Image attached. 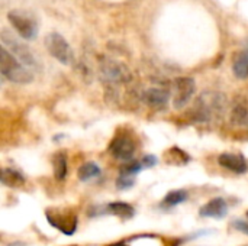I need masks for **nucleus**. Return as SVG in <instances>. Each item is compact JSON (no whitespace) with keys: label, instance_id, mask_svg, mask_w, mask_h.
I'll use <instances>...</instances> for the list:
<instances>
[{"label":"nucleus","instance_id":"obj_10","mask_svg":"<svg viewBox=\"0 0 248 246\" xmlns=\"http://www.w3.org/2000/svg\"><path fill=\"white\" fill-rule=\"evenodd\" d=\"M218 162L221 167L235 173V174H244L247 173L248 165L246 158L238 154H222L218 158Z\"/></svg>","mask_w":248,"mask_h":246},{"label":"nucleus","instance_id":"obj_22","mask_svg":"<svg viewBox=\"0 0 248 246\" xmlns=\"http://www.w3.org/2000/svg\"><path fill=\"white\" fill-rule=\"evenodd\" d=\"M110 246H125L124 244H115V245H110Z\"/></svg>","mask_w":248,"mask_h":246},{"label":"nucleus","instance_id":"obj_5","mask_svg":"<svg viewBox=\"0 0 248 246\" xmlns=\"http://www.w3.org/2000/svg\"><path fill=\"white\" fill-rule=\"evenodd\" d=\"M45 46L48 52L61 64L64 65H71L74 62V52L67 39L58 33V32H51L45 38Z\"/></svg>","mask_w":248,"mask_h":246},{"label":"nucleus","instance_id":"obj_16","mask_svg":"<svg viewBox=\"0 0 248 246\" xmlns=\"http://www.w3.org/2000/svg\"><path fill=\"white\" fill-rule=\"evenodd\" d=\"M187 200V193L185 190H174V191H170L164 200H163V206L164 207H174V206H179L182 203H185Z\"/></svg>","mask_w":248,"mask_h":246},{"label":"nucleus","instance_id":"obj_17","mask_svg":"<svg viewBox=\"0 0 248 246\" xmlns=\"http://www.w3.org/2000/svg\"><path fill=\"white\" fill-rule=\"evenodd\" d=\"M54 175L57 180H64L67 175V158L64 154H58L54 158Z\"/></svg>","mask_w":248,"mask_h":246},{"label":"nucleus","instance_id":"obj_18","mask_svg":"<svg viewBox=\"0 0 248 246\" xmlns=\"http://www.w3.org/2000/svg\"><path fill=\"white\" fill-rule=\"evenodd\" d=\"M232 120L238 125H244L248 122V110L247 106L244 103H238L235 104L234 107V112H232Z\"/></svg>","mask_w":248,"mask_h":246},{"label":"nucleus","instance_id":"obj_9","mask_svg":"<svg viewBox=\"0 0 248 246\" xmlns=\"http://www.w3.org/2000/svg\"><path fill=\"white\" fill-rule=\"evenodd\" d=\"M228 213V204L222 197H217L208 202L199 212L202 217H212V219H222Z\"/></svg>","mask_w":248,"mask_h":246},{"label":"nucleus","instance_id":"obj_23","mask_svg":"<svg viewBox=\"0 0 248 246\" xmlns=\"http://www.w3.org/2000/svg\"><path fill=\"white\" fill-rule=\"evenodd\" d=\"M247 216H248V212H247Z\"/></svg>","mask_w":248,"mask_h":246},{"label":"nucleus","instance_id":"obj_14","mask_svg":"<svg viewBox=\"0 0 248 246\" xmlns=\"http://www.w3.org/2000/svg\"><path fill=\"white\" fill-rule=\"evenodd\" d=\"M77 175L80 181H90L100 175V168L96 162H86L78 168Z\"/></svg>","mask_w":248,"mask_h":246},{"label":"nucleus","instance_id":"obj_8","mask_svg":"<svg viewBox=\"0 0 248 246\" xmlns=\"http://www.w3.org/2000/svg\"><path fill=\"white\" fill-rule=\"evenodd\" d=\"M109 152L119 161H129L135 154V144L128 135H119L112 141Z\"/></svg>","mask_w":248,"mask_h":246},{"label":"nucleus","instance_id":"obj_4","mask_svg":"<svg viewBox=\"0 0 248 246\" xmlns=\"http://www.w3.org/2000/svg\"><path fill=\"white\" fill-rule=\"evenodd\" d=\"M7 20L22 39L32 41L38 36V22L29 12L10 10L7 13Z\"/></svg>","mask_w":248,"mask_h":246},{"label":"nucleus","instance_id":"obj_3","mask_svg":"<svg viewBox=\"0 0 248 246\" xmlns=\"http://www.w3.org/2000/svg\"><path fill=\"white\" fill-rule=\"evenodd\" d=\"M225 96L215 91H205L199 96L196 101V117L199 120H211L212 117L221 115L225 109Z\"/></svg>","mask_w":248,"mask_h":246},{"label":"nucleus","instance_id":"obj_12","mask_svg":"<svg viewBox=\"0 0 248 246\" xmlns=\"http://www.w3.org/2000/svg\"><path fill=\"white\" fill-rule=\"evenodd\" d=\"M232 71L237 78L246 80L248 78V41L246 46L237 54L234 64H232Z\"/></svg>","mask_w":248,"mask_h":246},{"label":"nucleus","instance_id":"obj_11","mask_svg":"<svg viewBox=\"0 0 248 246\" xmlns=\"http://www.w3.org/2000/svg\"><path fill=\"white\" fill-rule=\"evenodd\" d=\"M169 99H170L169 91L160 87H153L142 93L144 103L151 107H164L169 103Z\"/></svg>","mask_w":248,"mask_h":246},{"label":"nucleus","instance_id":"obj_20","mask_svg":"<svg viewBox=\"0 0 248 246\" xmlns=\"http://www.w3.org/2000/svg\"><path fill=\"white\" fill-rule=\"evenodd\" d=\"M140 162H141L142 168H150V167H154V165L157 164V158H155L154 155H147V157H144Z\"/></svg>","mask_w":248,"mask_h":246},{"label":"nucleus","instance_id":"obj_19","mask_svg":"<svg viewBox=\"0 0 248 246\" xmlns=\"http://www.w3.org/2000/svg\"><path fill=\"white\" fill-rule=\"evenodd\" d=\"M135 183V175H131V174H121L119 178L116 180V186L121 188V190H125V188H129L132 187Z\"/></svg>","mask_w":248,"mask_h":246},{"label":"nucleus","instance_id":"obj_15","mask_svg":"<svg viewBox=\"0 0 248 246\" xmlns=\"http://www.w3.org/2000/svg\"><path fill=\"white\" fill-rule=\"evenodd\" d=\"M106 212L121 219H129L134 216V207L126 203H112L106 207Z\"/></svg>","mask_w":248,"mask_h":246},{"label":"nucleus","instance_id":"obj_6","mask_svg":"<svg viewBox=\"0 0 248 246\" xmlns=\"http://www.w3.org/2000/svg\"><path fill=\"white\" fill-rule=\"evenodd\" d=\"M100 75L103 80L110 83H125L131 77L126 65L110 58H105L100 62Z\"/></svg>","mask_w":248,"mask_h":246},{"label":"nucleus","instance_id":"obj_1","mask_svg":"<svg viewBox=\"0 0 248 246\" xmlns=\"http://www.w3.org/2000/svg\"><path fill=\"white\" fill-rule=\"evenodd\" d=\"M1 45L3 48H6L17 61H20L26 68L29 70H36L39 67L38 59L35 57V54L32 52V49L23 43L22 41H19L12 32H9L7 29L1 30Z\"/></svg>","mask_w":248,"mask_h":246},{"label":"nucleus","instance_id":"obj_2","mask_svg":"<svg viewBox=\"0 0 248 246\" xmlns=\"http://www.w3.org/2000/svg\"><path fill=\"white\" fill-rule=\"evenodd\" d=\"M1 75L16 84H28L33 80V74L20 61H17L6 48H1Z\"/></svg>","mask_w":248,"mask_h":246},{"label":"nucleus","instance_id":"obj_7","mask_svg":"<svg viewBox=\"0 0 248 246\" xmlns=\"http://www.w3.org/2000/svg\"><path fill=\"white\" fill-rule=\"evenodd\" d=\"M196 90L195 80L190 77H179L174 80V97H173V104L176 109L185 107L190 99L193 97Z\"/></svg>","mask_w":248,"mask_h":246},{"label":"nucleus","instance_id":"obj_13","mask_svg":"<svg viewBox=\"0 0 248 246\" xmlns=\"http://www.w3.org/2000/svg\"><path fill=\"white\" fill-rule=\"evenodd\" d=\"M1 183L4 186H7V187L17 188L25 183V177L20 173H17V171H15L12 168H3V171H1Z\"/></svg>","mask_w":248,"mask_h":246},{"label":"nucleus","instance_id":"obj_21","mask_svg":"<svg viewBox=\"0 0 248 246\" xmlns=\"http://www.w3.org/2000/svg\"><path fill=\"white\" fill-rule=\"evenodd\" d=\"M234 229H237V231H240V232L248 235V222H244V220H235V222H234Z\"/></svg>","mask_w":248,"mask_h":246}]
</instances>
